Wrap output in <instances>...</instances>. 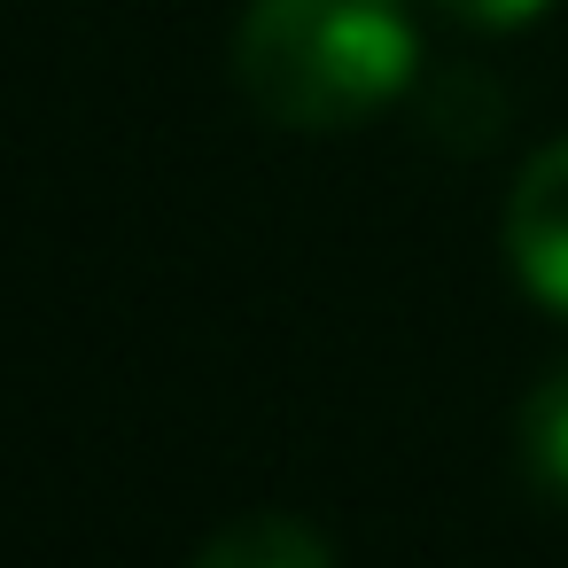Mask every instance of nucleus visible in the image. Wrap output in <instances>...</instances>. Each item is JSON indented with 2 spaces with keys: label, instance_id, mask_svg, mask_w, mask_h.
<instances>
[{
  "label": "nucleus",
  "instance_id": "1",
  "mask_svg": "<svg viewBox=\"0 0 568 568\" xmlns=\"http://www.w3.org/2000/svg\"><path fill=\"white\" fill-rule=\"evenodd\" d=\"M420 71L405 0H250L234 32L242 94L288 133H343L389 110Z\"/></svg>",
  "mask_w": 568,
  "mask_h": 568
},
{
  "label": "nucleus",
  "instance_id": "2",
  "mask_svg": "<svg viewBox=\"0 0 568 568\" xmlns=\"http://www.w3.org/2000/svg\"><path fill=\"white\" fill-rule=\"evenodd\" d=\"M506 257L537 304L568 312V133L521 164V180L506 195Z\"/></svg>",
  "mask_w": 568,
  "mask_h": 568
},
{
  "label": "nucleus",
  "instance_id": "3",
  "mask_svg": "<svg viewBox=\"0 0 568 568\" xmlns=\"http://www.w3.org/2000/svg\"><path fill=\"white\" fill-rule=\"evenodd\" d=\"M195 568H335V552H327V537H320L312 521H296V514H250V521L219 529Z\"/></svg>",
  "mask_w": 568,
  "mask_h": 568
},
{
  "label": "nucleus",
  "instance_id": "4",
  "mask_svg": "<svg viewBox=\"0 0 568 568\" xmlns=\"http://www.w3.org/2000/svg\"><path fill=\"white\" fill-rule=\"evenodd\" d=\"M521 467H529L537 490L568 498V358H560V366L529 389V405H521Z\"/></svg>",
  "mask_w": 568,
  "mask_h": 568
},
{
  "label": "nucleus",
  "instance_id": "5",
  "mask_svg": "<svg viewBox=\"0 0 568 568\" xmlns=\"http://www.w3.org/2000/svg\"><path fill=\"white\" fill-rule=\"evenodd\" d=\"M498 118H506V102L475 79V71H452L436 94H428V125L452 141V149H475V141H490L498 133Z\"/></svg>",
  "mask_w": 568,
  "mask_h": 568
},
{
  "label": "nucleus",
  "instance_id": "6",
  "mask_svg": "<svg viewBox=\"0 0 568 568\" xmlns=\"http://www.w3.org/2000/svg\"><path fill=\"white\" fill-rule=\"evenodd\" d=\"M552 9V0H444V17H459V24H475V32H521V24H537Z\"/></svg>",
  "mask_w": 568,
  "mask_h": 568
}]
</instances>
